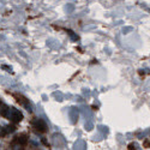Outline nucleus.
I'll return each instance as SVG.
<instances>
[{
	"label": "nucleus",
	"mask_w": 150,
	"mask_h": 150,
	"mask_svg": "<svg viewBox=\"0 0 150 150\" xmlns=\"http://www.w3.org/2000/svg\"><path fill=\"white\" fill-rule=\"evenodd\" d=\"M33 127L40 133H45L47 131V124L42 119H35L33 121Z\"/></svg>",
	"instance_id": "f257e3e1"
},
{
	"label": "nucleus",
	"mask_w": 150,
	"mask_h": 150,
	"mask_svg": "<svg viewBox=\"0 0 150 150\" xmlns=\"http://www.w3.org/2000/svg\"><path fill=\"white\" fill-rule=\"evenodd\" d=\"M16 142L19 144V145H22V146H24V145H27L28 144V137H27V134H19L18 137H16Z\"/></svg>",
	"instance_id": "f03ea898"
},
{
	"label": "nucleus",
	"mask_w": 150,
	"mask_h": 150,
	"mask_svg": "<svg viewBox=\"0 0 150 150\" xmlns=\"http://www.w3.org/2000/svg\"><path fill=\"white\" fill-rule=\"evenodd\" d=\"M6 131H7V133L13 132V131H16V126L15 125H8V126L6 127Z\"/></svg>",
	"instance_id": "7ed1b4c3"
},
{
	"label": "nucleus",
	"mask_w": 150,
	"mask_h": 150,
	"mask_svg": "<svg viewBox=\"0 0 150 150\" xmlns=\"http://www.w3.org/2000/svg\"><path fill=\"white\" fill-rule=\"evenodd\" d=\"M0 105H1V101H0Z\"/></svg>",
	"instance_id": "20e7f679"
}]
</instances>
